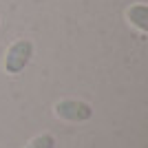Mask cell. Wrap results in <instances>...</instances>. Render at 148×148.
Listing matches in <instances>:
<instances>
[{
	"instance_id": "cell-3",
	"label": "cell",
	"mask_w": 148,
	"mask_h": 148,
	"mask_svg": "<svg viewBox=\"0 0 148 148\" xmlns=\"http://www.w3.org/2000/svg\"><path fill=\"white\" fill-rule=\"evenodd\" d=\"M126 16H128L130 25H135L142 33L148 31V7L146 5H133L128 11H126Z\"/></svg>"
},
{
	"instance_id": "cell-1",
	"label": "cell",
	"mask_w": 148,
	"mask_h": 148,
	"mask_svg": "<svg viewBox=\"0 0 148 148\" xmlns=\"http://www.w3.org/2000/svg\"><path fill=\"white\" fill-rule=\"evenodd\" d=\"M31 56H33V42L31 40H18L13 42L5 53V71L11 75H18L27 69V64L31 62Z\"/></svg>"
},
{
	"instance_id": "cell-2",
	"label": "cell",
	"mask_w": 148,
	"mask_h": 148,
	"mask_svg": "<svg viewBox=\"0 0 148 148\" xmlns=\"http://www.w3.org/2000/svg\"><path fill=\"white\" fill-rule=\"evenodd\" d=\"M56 115L66 122H86V119H91L93 108L80 99H62L56 104Z\"/></svg>"
},
{
	"instance_id": "cell-4",
	"label": "cell",
	"mask_w": 148,
	"mask_h": 148,
	"mask_svg": "<svg viewBox=\"0 0 148 148\" xmlns=\"http://www.w3.org/2000/svg\"><path fill=\"white\" fill-rule=\"evenodd\" d=\"M27 148H56V137L49 135V133H42V135L33 137L27 144Z\"/></svg>"
}]
</instances>
